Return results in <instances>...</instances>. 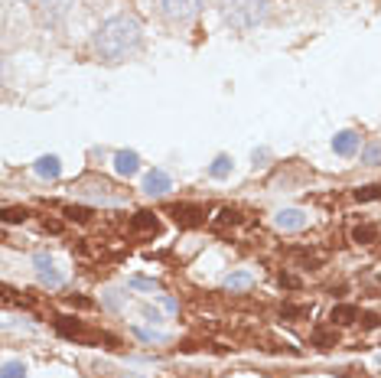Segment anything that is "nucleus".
Listing matches in <instances>:
<instances>
[{"instance_id": "obj_27", "label": "nucleus", "mask_w": 381, "mask_h": 378, "mask_svg": "<svg viewBox=\"0 0 381 378\" xmlns=\"http://www.w3.org/2000/svg\"><path fill=\"white\" fill-rule=\"evenodd\" d=\"M144 320H150V323H157L160 320V313L153 310V307H144Z\"/></svg>"}, {"instance_id": "obj_1", "label": "nucleus", "mask_w": 381, "mask_h": 378, "mask_svg": "<svg viewBox=\"0 0 381 378\" xmlns=\"http://www.w3.org/2000/svg\"><path fill=\"white\" fill-rule=\"evenodd\" d=\"M140 36H144V33H140V23L134 20L130 13L108 17L95 30V53L101 55L105 62H121V59L137 53Z\"/></svg>"}, {"instance_id": "obj_10", "label": "nucleus", "mask_w": 381, "mask_h": 378, "mask_svg": "<svg viewBox=\"0 0 381 378\" xmlns=\"http://www.w3.org/2000/svg\"><path fill=\"white\" fill-rule=\"evenodd\" d=\"M33 173L40 176V180H59V173H62V163H59V157H56V153H49V157H40V160L33 163Z\"/></svg>"}, {"instance_id": "obj_18", "label": "nucleus", "mask_w": 381, "mask_h": 378, "mask_svg": "<svg viewBox=\"0 0 381 378\" xmlns=\"http://www.w3.org/2000/svg\"><path fill=\"white\" fill-rule=\"evenodd\" d=\"M0 378H26V366L20 359H10V362H3V375Z\"/></svg>"}, {"instance_id": "obj_11", "label": "nucleus", "mask_w": 381, "mask_h": 378, "mask_svg": "<svg viewBox=\"0 0 381 378\" xmlns=\"http://www.w3.org/2000/svg\"><path fill=\"white\" fill-rule=\"evenodd\" d=\"M115 170H117V176H134L140 170V157L134 151H117L115 153Z\"/></svg>"}, {"instance_id": "obj_24", "label": "nucleus", "mask_w": 381, "mask_h": 378, "mask_svg": "<svg viewBox=\"0 0 381 378\" xmlns=\"http://www.w3.org/2000/svg\"><path fill=\"white\" fill-rule=\"evenodd\" d=\"M134 333H137V339H144V343H167V336L153 333V329H134Z\"/></svg>"}, {"instance_id": "obj_14", "label": "nucleus", "mask_w": 381, "mask_h": 378, "mask_svg": "<svg viewBox=\"0 0 381 378\" xmlns=\"http://www.w3.org/2000/svg\"><path fill=\"white\" fill-rule=\"evenodd\" d=\"M251 284H254V277L248 274V270H235V274L225 277V287H228V291H248Z\"/></svg>"}, {"instance_id": "obj_12", "label": "nucleus", "mask_w": 381, "mask_h": 378, "mask_svg": "<svg viewBox=\"0 0 381 378\" xmlns=\"http://www.w3.org/2000/svg\"><path fill=\"white\" fill-rule=\"evenodd\" d=\"M173 218L183 222V225H199L202 222V212L196 205H173Z\"/></svg>"}, {"instance_id": "obj_28", "label": "nucleus", "mask_w": 381, "mask_h": 378, "mask_svg": "<svg viewBox=\"0 0 381 378\" xmlns=\"http://www.w3.org/2000/svg\"><path fill=\"white\" fill-rule=\"evenodd\" d=\"M69 216L78 218V222H85V218H88V209H69Z\"/></svg>"}, {"instance_id": "obj_20", "label": "nucleus", "mask_w": 381, "mask_h": 378, "mask_svg": "<svg viewBox=\"0 0 381 378\" xmlns=\"http://www.w3.org/2000/svg\"><path fill=\"white\" fill-rule=\"evenodd\" d=\"M355 199H359V203H371V199H381V186H362V189H355Z\"/></svg>"}, {"instance_id": "obj_21", "label": "nucleus", "mask_w": 381, "mask_h": 378, "mask_svg": "<svg viewBox=\"0 0 381 378\" xmlns=\"http://www.w3.org/2000/svg\"><path fill=\"white\" fill-rule=\"evenodd\" d=\"M130 287H137V291H160V284L157 281H150V277H140V274H134V277H130Z\"/></svg>"}, {"instance_id": "obj_25", "label": "nucleus", "mask_w": 381, "mask_h": 378, "mask_svg": "<svg viewBox=\"0 0 381 378\" xmlns=\"http://www.w3.org/2000/svg\"><path fill=\"white\" fill-rule=\"evenodd\" d=\"M219 222H222V225H228V222H242V216H238V212H235V209H222V212H219Z\"/></svg>"}, {"instance_id": "obj_6", "label": "nucleus", "mask_w": 381, "mask_h": 378, "mask_svg": "<svg viewBox=\"0 0 381 378\" xmlns=\"http://www.w3.org/2000/svg\"><path fill=\"white\" fill-rule=\"evenodd\" d=\"M307 222H310V216L303 209H296V205L274 212V225L280 228V232H300V228H307Z\"/></svg>"}, {"instance_id": "obj_29", "label": "nucleus", "mask_w": 381, "mask_h": 378, "mask_svg": "<svg viewBox=\"0 0 381 378\" xmlns=\"http://www.w3.org/2000/svg\"><path fill=\"white\" fill-rule=\"evenodd\" d=\"M280 284H284V287H296L300 281H296V277H290V274H280Z\"/></svg>"}, {"instance_id": "obj_22", "label": "nucleus", "mask_w": 381, "mask_h": 378, "mask_svg": "<svg viewBox=\"0 0 381 378\" xmlns=\"http://www.w3.org/2000/svg\"><path fill=\"white\" fill-rule=\"evenodd\" d=\"M26 216H30L26 209H7V212H3V222H7V225H13V222H26Z\"/></svg>"}, {"instance_id": "obj_3", "label": "nucleus", "mask_w": 381, "mask_h": 378, "mask_svg": "<svg viewBox=\"0 0 381 378\" xmlns=\"http://www.w3.org/2000/svg\"><path fill=\"white\" fill-rule=\"evenodd\" d=\"M75 196L78 199H88V203H98V205H121L124 196L115 193V186L105 183V180H85V183L75 186Z\"/></svg>"}, {"instance_id": "obj_2", "label": "nucleus", "mask_w": 381, "mask_h": 378, "mask_svg": "<svg viewBox=\"0 0 381 378\" xmlns=\"http://www.w3.org/2000/svg\"><path fill=\"white\" fill-rule=\"evenodd\" d=\"M219 10H222V20L232 26V30L244 33L254 30L267 20L271 13V0H219Z\"/></svg>"}, {"instance_id": "obj_17", "label": "nucleus", "mask_w": 381, "mask_h": 378, "mask_svg": "<svg viewBox=\"0 0 381 378\" xmlns=\"http://www.w3.org/2000/svg\"><path fill=\"white\" fill-rule=\"evenodd\" d=\"M352 238H355L359 245H371V241L378 238V228L375 225H359V228H352Z\"/></svg>"}, {"instance_id": "obj_23", "label": "nucleus", "mask_w": 381, "mask_h": 378, "mask_svg": "<svg viewBox=\"0 0 381 378\" xmlns=\"http://www.w3.org/2000/svg\"><path fill=\"white\" fill-rule=\"evenodd\" d=\"M101 303H105L108 310H121V303H124V300H121V293H117V291H105Z\"/></svg>"}, {"instance_id": "obj_8", "label": "nucleus", "mask_w": 381, "mask_h": 378, "mask_svg": "<svg viewBox=\"0 0 381 378\" xmlns=\"http://www.w3.org/2000/svg\"><path fill=\"white\" fill-rule=\"evenodd\" d=\"M359 144H362V137L355 130H342V134L332 137V151H336V157H355V153H359Z\"/></svg>"}, {"instance_id": "obj_15", "label": "nucleus", "mask_w": 381, "mask_h": 378, "mask_svg": "<svg viewBox=\"0 0 381 378\" xmlns=\"http://www.w3.org/2000/svg\"><path fill=\"white\" fill-rule=\"evenodd\" d=\"M228 173H232V157L219 153V157L212 160V166H209V176H212V180H225Z\"/></svg>"}, {"instance_id": "obj_5", "label": "nucleus", "mask_w": 381, "mask_h": 378, "mask_svg": "<svg viewBox=\"0 0 381 378\" xmlns=\"http://www.w3.org/2000/svg\"><path fill=\"white\" fill-rule=\"evenodd\" d=\"M33 268H36V277H40L42 287H62V274L56 270L53 258L40 251V255H33Z\"/></svg>"}, {"instance_id": "obj_31", "label": "nucleus", "mask_w": 381, "mask_h": 378, "mask_svg": "<svg viewBox=\"0 0 381 378\" xmlns=\"http://www.w3.org/2000/svg\"><path fill=\"white\" fill-rule=\"evenodd\" d=\"M124 378H137V375H124Z\"/></svg>"}, {"instance_id": "obj_7", "label": "nucleus", "mask_w": 381, "mask_h": 378, "mask_svg": "<svg viewBox=\"0 0 381 378\" xmlns=\"http://www.w3.org/2000/svg\"><path fill=\"white\" fill-rule=\"evenodd\" d=\"M40 3V17L46 23H59L69 17V10L75 7V0H36Z\"/></svg>"}, {"instance_id": "obj_19", "label": "nucleus", "mask_w": 381, "mask_h": 378, "mask_svg": "<svg viewBox=\"0 0 381 378\" xmlns=\"http://www.w3.org/2000/svg\"><path fill=\"white\" fill-rule=\"evenodd\" d=\"M332 320L336 323H352V320H359V310L355 307H332Z\"/></svg>"}, {"instance_id": "obj_9", "label": "nucleus", "mask_w": 381, "mask_h": 378, "mask_svg": "<svg viewBox=\"0 0 381 378\" xmlns=\"http://www.w3.org/2000/svg\"><path fill=\"white\" fill-rule=\"evenodd\" d=\"M144 193L147 196H167L169 193V176L163 170H147L144 173Z\"/></svg>"}, {"instance_id": "obj_26", "label": "nucleus", "mask_w": 381, "mask_h": 378, "mask_svg": "<svg viewBox=\"0 0 381 378\" xmlns=\"http://www.w3.org/2000/svg\"><path fill=\"white\" fill-rule=\"evenodd\" d=\"M251 160H254V166H264V163L271 160V151H267V147H261V151L251 153Z\"/></svg>"}, {"instance_id": "obj_16", "label": "nucleus", "mask_w": 381, "mask_h": 378, "mask_svg": "<svg viewBox=\"0 0 381 378\" xmlns=\"http://www.w3.org/2000/svg\"><path fill=\"white\" fill-rule=\"evenodd\" d=\"M362 163H365V166H378L381 163V144L378 141H371V144L362 147Z\"/></svg>"}, {"instance_id": "obj_30", "label": "nucleus", "mask_w": 381, "mask_h": 378, "mask_svg": "<svg viewBox=\"0 0 381 378\" xmlns=\"http://www.w3.org/2000/svg\"><path fill=\"white\" fill-rule=\"evenodd\" d=\"M362 320H365V326H369V329H375V326H378V316H362Z\"/></svg>"}, {"instance_id": "obj_13", "label": "nucleus", "mask_w": 381, "mask_h": 378, "mask_svg": "<svg viewBox=\"0 0 381 378\" xmlns=\"http://www.w3.org/2000/svg\"><path fill=\"white\" fill-rule=\"evenodd\" d=\"M130 228H134V232H157L160 218L153 216V212H137V216L130 218Z\"/></svg>"}, {"instance_id": "obj_4", "label": "nucleus", "mask_w": 381, "mask_h": 378, "mask_svg": "<svg viewBox=\"0 0 381 378\" xmlns=\"http://www.w3.org/2000/svg\"><path fill=\"white\" fill-rule=\"evenodd\" d=\"M160 17L169 23H189L196 20L205 7V0H157Z\"/></svg>"}]
</instances>
